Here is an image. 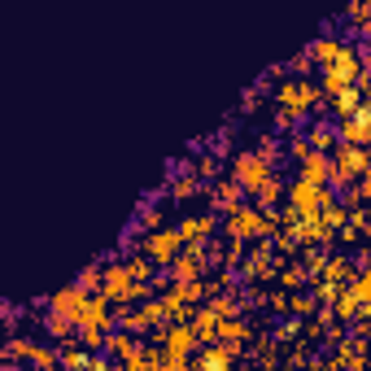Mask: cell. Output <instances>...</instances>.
I'll return each mask as SVG.
<instances>
[{
    "label": "cell",
    "instance_id": "2e32d148",
    "mask_svg": "<svg viewBox=\"0 0 371 371\" xmlns=\"http://www.w3.org/2000/svg\"><path fill=\"white\" fill-rule=\"evenodd\" d=\"M114 354H132V341H127V336H114Z\"/></svg>",
    "mask_w": 371,
    "mask_h": 371
},
{
    "label": "cell",
    "instance_id": "4fadbf2b",
    "mask_svg": "<svg viewBox=\"0 0 371 371\" xmlns=\"http://www.w3.org/2000/svg\"><path fill=\"white\" fill-rule=\"evenodd\" d=\"M205 232H210V219H192V223H184L180 236H184V240H197V236H205Z\"/></svg>",
    "mask_w": 371,
    "mask_h": 371
},
{
    "label": "cell",
    "instance_id": "9c48e42d",
    "mask_svg": "<svg viewBox=\"0 0 371 371\" xmlns=\"http://www.w3.org/2000/svg\"><path fill=\"white\" fill-rule=\"evenodd\" d=\"M262 232V214H253V210H240V214L232 219V236H253Z\"/></svg>",
    "mask_w": 371,
    "mask_h": 371
},
{
    "label": "cell",
    "instance_id": "e0dca14e",
    "mask_svg": "<svg viewBox=\"0 0 371 371\" xmlns=\"http://www.w3.org/2000/svg\"><path fill=\"white\" fill-rule=\"evenodd\" d=\"M363 192L371 197V166H367V175H363Z\"/></svg>",
    "mask_w": 371,
    "mask_h": 371
},
{
    "label": "cell",
    "instance_id": "5bb4252c",
    "mask_svg": "<svg viewBox=\"0 0 371 371\" xmlns=\"http://www.w3.org/2000/svg\"><path fill=\"white\" fill-rule=\"evenodd\" d=\"M214 328H219L214 310H205V315H201V324H197V332H201V336H214Z\"/></svg>",
    "mask_w": 371,
    "mask_h": 371
},
{
    "label": "cell",
    "instance_id": "7a4b0ae2",
    "mask_svg": "<svg viewBox=\"0 0 371 371\" xmlns=\"http://www.w3.org/2000/svg\"><path fill=\"white\" fill-rule=\"evenodd\" d=\"M367 153L363 149H354V144H345L341 153H336V184H345L349 175H367Z\"/></svg>",
    "mask_w": 371,
    "mask_h": 371
},
{
    "label": "cell",
    "instance_id": "8fae6325",
    "mask_svg": "<svg viewBox=\"0 0 371 371\" xmlns=\"http://www.w3.org/2000/svg\"><path fill=\"white\" fill-rule=\"evenodd\" d=\"M328 175H332V171H328L324 157H306V184H315V188H319V184L328 180Z\"/></svg>",
    "mask_w": 371,
    "mask_h": 371
},
{
    "label": "cell",
    "instance_id": "5b68a950",
    "mask_svg": "<svg viewBox=\"0 0 371 371\" xmlns=\"http://www.w3.org/2000/svg\"><path fill=\"white\" fill-rule=\"evenodd\" d=\"M180 245H184V236H180V232H157V236L149 240V253L157 258V262H175Z\"/></svg>",
    "mask_w": 371,
    "mask_h": 371
},
{
    "label": "cell",
    "instance_id": "277c9868",
    "mask_svg": "<svg viewBox=\"0 0 371 371\" xmlns=\"http://www.w3.org/2000/svg\"><path fill=\"white\" fill-rule=\"evenodd\" d=\"M136 293H140V280L132 271H123V267L105 271V297H136Z\"/></svg>",
    "mask_w": 371,
    "mask_h": 371
},
{
    "label": "cell",
    "instance_id": "6da1fadb",
    "mask_svg": "<svg viewBox=\"0 0 371 371\" xmlns=\"http://www.w3.org/2000/svg\"><path fill=\"white\" fill-rule=\"evenodd\" d=\"M53 310H57V319H66V324H84V315H88L84 288H61L53 297Z\"/></svg>",
    "mask_w": 371,
    "mask_h": 371
},
{
    "label": "cell",
    "instance_id": "7c38bea8",
    "mask_svg": "<svg viewBox=\"0 0 371 371\" xmlns=\"http://www.w3.org/2000/svg\"><path fill=\"white\" fill-rule=\"evenodd\" d=\"M188 345H192V332H188V328L171 332V358H184V354H188Z\"/></svg>",
    "mask_w": 371,
    "mask_h": 371
},
{
    "label": "cell",
    "instance_id": "30bf717a",
    "mask_svg": "<svg viewBox=\"0 0 371 371\" xmlns=\"http://www.w3.org/2000/svg\"><path fill=\"white\" fill-rule=\"evenodd\" d=\"M228 363H232V349L228 345H214V349H205L201 371H228Z\"/></svg>",
    "mask_w": 371,
    "mask_h": 371
},
{
    "label": "cell",
    "instance_id": "3957f363",
    "mask_svg": "<svg viewBox=\"0 0 371 371\" xmlns=\"http://www.w3.org/2000/svg\"><path fill=\"white\" fill-rule=\"evenodd\" d=\"M236 180L245 184L249 192H262V184H267V162H262V157H236Z\"/></svg>",
    "mask_w": 371,
    "mask_h": 371
},
{
    "label": "cell",
    "instance_id": "ba28073f",
    "mask_svg": "<svg viewBox=\"0 0 371 371\" xmlns=\"http://www.w3.org/2000/svg\"><path fill=\"white\" fill-rule=\"evenodd\" d=\"M280 101H284L288 109H306V105L315 101V88H310V84H288V88L280 92Z\"/></svg>",
    "mask_w": 371,
    "mask_h": 371
},
{
    "label": "cell",
    "instance_id": "9a60e30c",
    "mask_svg": "<svg viewBox=\"0 0 371 371\" xmlns=\"http://www.w3.org/2000/svg\"><path fill=\"white\" fill-rule=\"evenodd\" d=\"M354 297H363V301L371 306V271H367V276H363L358 284H354Z\"/></svg>",
    "mask_w": 371,
    "mask_h": 371
},
{
    "label": "cell",
    "instance_id": "52a82bcc",
    "mask_svg": "<svg viewBox=\"0 0 371 371\" xmlns=\"http://www.w3.org/2000/svg\"><path fill=\"white\" fill-rule=\"evenodd\" d=\"M293 201H297V205L306 210V214H315V205H328V197H324V192H319L315 184H306V180H301V184L293 188Z\"/></svg>",
    "mask_w": 371,
    "mask_h": 371
},
{
    "label": "cell",
    "instance_id": "8992f818",
    "mask_svg": "<svg viewBox=\"0 0 371 371\" xmlns=\"http://www.w3.org/2000/svg\"><path fill=\"white\" fill-rule=\"evenodd\" d=\"M345 140L354 144V149L371 140V109H358V114H354V118L345 123Z\"/></svg>",
    "mask_w": 371,
    "mask_h": 371
}]
</instances>
